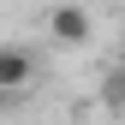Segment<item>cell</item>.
Segmentation results:
<instances>
[{
    "label": "cell",
    "mask_w": 125,
    "mask_h": 125,
    "mask_svg": "<svg viewBox=\"0 0 125 125\" xmlns=\"http://www.w3.org/2000/svg\"><path fill=\"white\" fill-rule=\"evenodd\" d=\"M48 36L60 48H83V42L95 36V24H89V12L77 6V0H60V6H48Z\"/></svg>",
    "instance_id": "obj_1"
},
{
    "label": "cell",
    "mask_w": 125,
    "mask_h": 125,
    "mask_svg": "<svg viewBox=\"0 0 125 125\" xmlns=\"http://www.w3.org/2000/svg\"><path fill=\"white\" fill-rule=\"evenodd\" d=\"M30 83H36V60H30V48L6 42V48H0V95H12V101H18Z\"/></svg>",
    "instance_id": "obj_2"
},
{
    "label": "cell",
    "mask_w": 125,
    "mask_h": 125,
    "mask_svg": "<svg viewBox=\"0 0 125 125\" xmlns=\"http://www.w3.org/2000/svg\"><path fill=\"white\" fill-rule=\"evenodd\" d=\"M95 95H101L107 113H125V66H113V72L101 77V89H95Z\"/></svg>",
    "instance_id": "obj_3"
}]
</instances>
